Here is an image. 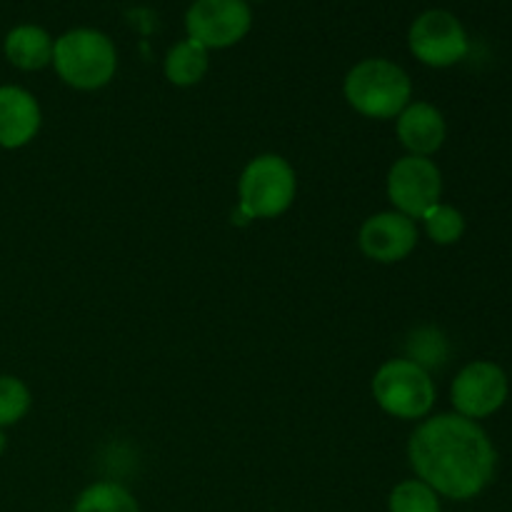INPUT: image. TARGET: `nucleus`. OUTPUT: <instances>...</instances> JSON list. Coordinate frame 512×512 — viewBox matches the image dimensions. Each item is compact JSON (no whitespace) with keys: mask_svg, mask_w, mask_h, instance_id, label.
Masks as SVG:
<instances>
[{"mask_svg":"<svg viewBox=\"0 0 512 512\" xmlns=\"http://www.w3.org/2000/svg\"><path fill=\"white\" fill-rule=\"evenodd\" d=\"M408 460L418 480L450 500L483 493L498 465L488 433L458 413L423 420L408 440Z\"/></svg>","mask_w":512,"mask_h":512,"instance_id":"nucleus-1","label":"nucleus"},{"mask_svg":"<svg viewBox=\"0 0 512 512\" xmlns=\"http://www.w3.org/2000/svg\"><path fill=\"white\" fill-rule=\"evenodd\" d=\"M343 95L350 108L370 120H395L413 98L410 75L388 58H365L348 70Z\"/></svg>","mask_w":512,"mask_h":512,"instance_id":"nucleus-2","label":"nucleus"},{"mask_svg":"<svg viewBox=\"0 0 512 512\" xmlns=\"http://www.w3.org/2000/svg\"><path fill=\"white\" fill-rule=\"evenodd\" d=\"M53 68L75 90H100L115 78L118 53L113 40L93 28H75L53 43Z\"/></svg>","mask_w":512,"mask_h":512,"instance_id":"nucleus-3","label":"nucleus"},{"mask_svg":"<svg viewBox=\"0 0 512 512\" xmlns=\"http://www.w3.org/2000/svg\"><path fill=\"white\" fill-rule=\"evenodd\" d=\"M298 193L295 168L275 153L255 155L238 180V208L248 220H273L288 213Z\"/></svg>","mask_w":512,"mask_h":512,"instance_id":"nucleus-4","label":"nucleus"},{"mask_svg":"<svg viewBox=\"0 0 512 512\" xmlns=\"http://www.w3.org/2000/svg\"><path fill=\"white\" fill-rule=\"evenodd\" d=\"M373 398L383 413L398 420H423L433 410L438 390L430 370L408 358H393L373 375Z\"/></svg>","mask_w":512,"mask_h":512,"instance_id":"nucleus-5","label":"nucleus"},{"mask_svg":"<svg viewBox=\"0 0 512 512\" xmlns=\"http://www.w3.org/2000/svg\"><path fill=\"white\" fill-rule=\"evenodd\" d=\"M385 190L393 210L408 218H423L425 210L440 203L443 195V173L435 160L423 155H403L395 160L385 178Z\"/></svg>","mask_w":512,"mask_h":512,"instance_id":"nucleus-6","label":"nucleus"},{"mask_svg":"<svg viewBox=\"0 0 512 512\" xmlns=\"http://www.w3.org/2000/svg\"><path fill=\"white\" fill-rule=\"evenodd\" d=\"M410 53L430 68H450L468 55V33L448 10H425L408 33Z\"/></svg>","mask_w":512,"mask_h":512,"instance_id":"nucleus-7","label":"nucleus"},{"mask_svg":"<svg viewBox=\"0 0 512 512\" xmlns=\"http://www.w3.org/2000/svg\"><path fill=\"white\" fill-rule=\"evenodd\" d=\"M253 25L245 0H195L185 13L188 38L205 50L230 48L248 35Z\"/></svg>","mask_w":512,"mask_h":512,"instance_id":"nucleus-8","label":"nucleus"},{"mask_svg":"<svg viewBox=\"0 0 512 512\" xmlns=\"http://www.w3.org/2000/svg\"><path fill=\"white\" fill-rule=\"evenodd\" d=\"M508 393L510 385L505 370L488 360H475V363L465 365L450 385V400H453L455 413L470 420L498 413L508 400Z\"/></svg>","mask_w":512,"mask_h":512,"instance_id":"nucleus-9","label":"nucleus"},{"mask_svg":"<svg viewBox=\"0 0 512 512\" xmlns=\"http://www.w3.org/2000/svg\"><path fill=\"white\" fill-rule=\"evenodd\" d=\"M358 245L365 258L375 263H400L418 245V225L398 210H383L365 218L360 225Z\"/></svg>","mask_w":512,"mask_h":512,"instance_id":"nucleus-10","label":"nucleus"},{"mask_svg":"<svg viewBox=\"0 0 512 512\" xmlns=\"http://www.w3.org/2000/svg\"><path fill=\"white\" fill-rule=\"evenodd\" d=\"M395 133H398L400 145L408 150V155H430L443 148L448 138V125H445L443 113L435 105L423 103V100H410L403 113L395 118Z\"/></svg>","mask_w":512,"mask_h":512,"instance_id":"nucleus-11","label":"nucleus"},{"mask_svg":"<svg viewBox=\"0 0 512 512\" xmlns=\"http://www.w3.org/2000/svg\"><path fill=\"white\" fill-rule=\"evenodd\" d=\"M43 113L33 93L20 85H0V148L18 150L40 133Z\"/></svg>","mask_w":512,"mask_h":512,"instance_id":"nucleus-12","label":"nucleus"},{"mask_svg":"<svg viewBox=\"0 0 512 512\" xmlns=\"http://www.w3.org/2000/svg\"><path fill=\"white\" fill-rule=\"evenodd\" d=\"M5 58L20 70H40L53 63V38L38 25H18L5 38Z\"/></svg>","mask_w":512,"mask_h":512,"instance_id":"nucleus-13","label":"nucleus"},{"mask_svg":"<svg viewBox=\"0 0 512 512\" xmlns=\"http://www.w3.org/2000/svg\"><path fill=\"white\" fill-rule=\"evenodd\" d=\"M208 65V50L200 43H195V40L185 38L168 50L163 70L168 83L178 85V88H190V85H198L205 78Z\"/></svg>","mask_w":512,"mask_h":512,"instance_id":"nucleus-14","label":"nucleus"},{"mask_svg":"<svg viewBox=\"0 0 512 512\" xmlns=\"http://www.w3.org/2000/svg\"><path fill=\"white\" fill-rule=\"evenodd\" d=\"M73 512H140L138 500L118 483H93L78 495Z\"/></svg>","mask_w":512,"mask_h":512,"instance_id":"nucleus-15","label":"nucleus"},{"mask_svg":"<svg viewBox=\"0 0 512 512\" xmlns=\"http://www.w3.org/2000/svg\"><path fill=\"white\" fill-rule=\"evenodd\" d=\"M390 512H440V495L423 480H403L388 498Z\"/></svg>","mask_w":512,"mask_h":512,"instance_id":"nucleus-16","label":"nucleus"},{"mask_svg":"<svg viewBox=\"0 0 512 512\" xmlns=\"http://www.w3.org/2000/svg\"><path fill=\"white\" fill-rule=\"evenodd\" d=\"M425 233L435 245H455L465 233V215L453 205L438 203L425 210L423 218Z\"/></svg>","mask_w":512,"mask_h":512,"instance_id":"nucleus-17","label":"nucleus"},{"mask_svg":"<svg viewBox=\"0 0 512 512\" xmlns=\"http://www.w3.org/2000/svg\"><path fill=\"white\" fill-rule=\"evenodd\" d=\"M30 403V390L28 385L13 375H0V428L20 423L28 415Z\"/></svg>","mask_w":512,"mask_h":512,"instance_id":"nucleus-18","label":"nucleus"},{"mask_svg":"<svg viewBox=\"0 0 512 512\" xmlns=\"http://www.w3.org/2000/svg\"><path fill=\"white\" fill-rule=\"evenodd\" d=\"M408 355L405 358L418 363L420 368H433V365H440L448 355V343H445L443 333L435 328H418L408 338V345H405Z\"/></svg>","mask_w":512,"mask_h":512,"instance_id":"nucleus-19","label":"nucleus"},{"mask_svg":"<svg viewBox=\"0 0 512 512\" xmlns=\"http://www.w3.org/2000/svg\"><path fill=\"white\" fill-rule=\"evenodd\" d=\"M5 445H8V440H5V433H3V428H0V455L5 453Z\"/></svg>","mask_w":512,"mask_h":512,"instance_id":"nucleus-20","label":"nucleus"}]
</instances>
